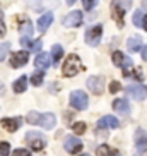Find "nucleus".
Listing matches in <instances>:
<instances>
[{
	"label": "nucleus",
	"mask_w": 147,
	"mask_h": 156,
	"mask_svg": "<svg viewBox=\"0 0 147 156\" xmlns=\"http://www.w3.org/2000/svg\"><path fill=\"white\" fill-rule=\"evenodd\" d=\"M113 110H115V112H120L121 115L130 113V105H128V101L123 100V98H118V100H115V101H113Z\"/></svg>",
	"instance_id": "nucleus-19"
},
{
	"label": "nucleus",
	"mask_w": 147,
	"mask_h": 156,
	"mask_svg": "<svg viewBox=\"0 0 147 156\" xmlns=\"http://www.w3.org/2000/svg\"><path fill=\"white\" fill-rule=\"evenodd\" d=\"M120 89H121V86H120L118 81H113V83L110 84V93H113V94H115V93H118Z\"/></svg>",
	"instance_id": "nucleus-32"
},
{
	"label": "nucleus",
	"mask_w": 147,
	"mask_h": 156,
	"mask_svg": "<svg viewBox=\"0 0 147 156\" xmlns=\"http://www.w3.org/2000/svg\"><path fill=\"white\" fill-rule=\"evenodd\" d=\"M63 147L67 153H79L80 149H82V142H80V139L74 137V136H67V137L63 139Z\"/></svg>",
	"instance_id": "nucleus-8"
},
{
	"label": "nucleus",
	"mask_w": 147,
	"mask_h": 156,
	"mask_svg": "<svg viewBox=\"0 0 147 156\" xmlns=\"http://www.w3.org/2000/svg\"><path fill=\"white\" fill-rule=\"evenodd\" d=\"M62 70H63L65 77H74L75 74H79L80 70H82V62H80V58H79L77 55H74L72 53L70 57H67V60H65Z\"/></svg>",
	"instance_id": "nucleus-1"
},
{
	"label": "nucleus",
	"mask_w": 147,
	"mask_h": 156,
	"mask_svg": "<svg viewBox=\"0 0 147 156\" xmlns=\"http://www.w3.org/2000/svg\"><path fill=\"white\" fill-rule=\"evenodd\" d=\"M103 36V26H92V28H89L87 31H86V43L91 46H96L97 43H99V40H101Z\"/></svg>",
	"instance_id": "nucleus-4"
},
{
	"label": "nucleus",
	"mask_w": 147,
	"mask_h": 156,
	"mask_svg": "<svg viewBox=\"0 0 147 156\" xmlns=\"http://www.w3.org/2000/svg\"><path fill=\"white\" fill-rule=\"evenodd\" d=\"M43 76H45V70H38L36 74L31 76V83L34 84V86H39V84L43 83Z\"/></svg>",
	"instance_id": "nucleus-25"
},
{
	"label": "nucleus",
	"mask_w": 147,
	"mask_h": 156,
	"mask_svg": "<svg viewBox=\"0 0 147 156\" xmlns=\"http://www.w3.org/2000/svg\"><path fill=\"white\" fill-rule=\"evenodd\" d=\"M62 57H63V48L60 45H53V48H51V60H53V65H55V67L60 65Z\"/></svg>",
	"instance_id": "nucleus-20"
},
{
	"label": "nucleus",
	"mask_w": 147,
	"mask_h": 156,
	"mask_svg": "<svg viewBox=\"0 0 147 156\" xmlns=\"http://www.w3.org/2000/svg\"><path fill=\"white\" fill-rule=\"evenodd\" d=\"M87 89L94 94H101L103 93V77H97V76H92L87 79Z\"/></svg>",
	"instance_id": "nucleus-11"
},
{
	"label": "nucleus",
	"mask_w": 147,
	"mask_h": 156,
	"mask_svg": "<svg viewBox=\"0 0 147 156\" xmlns=\"http://www.w3.org/2000/svg\"><path fill=\"white\" fill-rule=\"evenodd\" d=\"M51 62H53V60L50 58V55H46V53H39V55L34 58V65H36V69H39V70H46L50 67Z\"/></svg>",
	"instance_id": "nucleus-17"
},
{
	"label": "nucleus",
	"mask_w": 147,
	"mask_h": 156,
	"mask_svg": "<svg viewBox=\"0 0 147 156\" xmlns=\"http://www.w3.org/2000/svg\"><path fill=\"white\" fill-rule=\"evenodd\" d=\"M22 124V119L21 117H12V119H2V125H4L5 130L9 132H15Z\"/></svg>",
	"instance_id": "nucleus-13"
},
{
	"label": "nucleus",
	"mask_w": 147,
	"mask_h": 156,
	"mask_svg": "<svg viewBox=\"0 0 147 156\" xmlns=\"http://www.w3.org/2000/svg\"><path fill=\"white\" fill-rule=\"evenodd\" d=\"M116 151H113L110 146H106V144H101V146L96 149V154L97 156H115Z\"/></svg>",
	"instance_id": "nucleus-23"
},
{
	"label": "nucleus",
	"mask_w": 147,
	"mask_h": 156,
	"mask_svg": "<svg viewBox=\"0 0 147 156\" xmlns=\"http://www.w3.org/2000/svg\"><path fill=\"white\" fill-rule=\"evenodd\" d=\"M67 2V5H72V4H75V0H65Z\"/></svg>",
	"instance_id": "nucleus-36"
},
{
	"label": "nucleus",
	"mask_w": 147,
	"mask_h": 156,
	"mask_svg": "<svg viewBox=\"0 0 147 156\" xmlns=\"http://www.w3.org/2000/svg\"><path fill=\"white\" fill-rule=\"evenodd\" d=\"M142 9H147V0H144V4H142Z\"/></svg>",
	"instance_id": "nucleus-37"
},
{
	"label": "nucleus",
	"mask_w": 147,
	"mask_h": 156,
	"mask_svg": "<svg viewBox=\"0 0 147 156\" xmlns=\"http://www.w3.org/2000/svg\"><path fill=\"white\" fill-rule=\"evenodd\" d=\"M10 154V144L9 142H0V156H9Z\"/></svg>",
	"instance_id": "nucleus-30"
},
{
	"label": "nucleus",
	"mask_w": 147,
	"mask_h": 156,
	"mask_svg": "<svg viewBox=\"0 0 147 156\" xmlns=\"http://www.w3.org/2000/svg\"><path fill=\"white\" fill-rule=\"evenodd\" d=\"M87 94L84 91H72L70 93V105L75 110H86L87 108Z\"/></svg>",
	"instance_id": "nucleus-3"
},
{
	"label": "nucleus",
	"mask_w": 147,
	"mask_h": 156,
	"mask_svg": "<svg viewBox=\"0 0 147 156\" xmlns=\"http://www.w3.org/2000/svg\"><path fill=\"white\" fill-rule=\"evenodd\" d=\"M12 156H31V153H29L28 149H15V151L12 153Z\"/></svg>",
	"instance_id": "nucleus-33"
},
{
	"label": "nucleus",
	"mask_w": 147,
	"mask_h": 156,
	"mask_svg": "<svg viewBox=\"0 0 147 156\" xmlns=\"http://www.w3.org/2000/svg\"><path fill=\"white\" fill-rule=\"evenodd\" d=\"M118 124H120L118 119L113 117V115H106V117L97 120V127H101V129H116Z\"/></svg>",
	"instance_id": "nucleus-14"
},
{
	"label": "nucleus",
	"mask_w": 147,
	"mask_h": 156,
	"mask_svg": "<svg viewBox=\"0 0 147 156\" xmlns=\"http://www.w3.org/2000/svg\"><path fill=\"white\" fill-rule=\"evenodd\" d=\"M38 125H41L43 129H46V130H51V129L56 125V117L53 113H45V115H41Z\"/></svg>",
	"instance_id": "nucleus-16"
},
{
	"label": "nucleus",
	"mask_w": 147,
	"mask_h": 156,
	"mask_svg": "<svg viewBox=\"0 0 147 156\" xmlns=\"http://www.w3.org/2000/svg\"><path fill=\"white\" fill-rule=\"evenodd\" d=\"M21 45H22L24 48L31 50V51H39L41 46H43V41L41 40H29L28 36H22L21 38Z\"/></svg>",
	"instance_id": "nucleus-15"
},
{
	"label": "nucleus",
	"mask_w": 147,
	"mask_h": 156,
	"mask_svg": "<svg viewBox=\"0 0 147 156\" xmlns=\"http://www.w3.org/2000/svg\"><path fill=\"white\" fill-rule=\"evenodd\" d=\"M72 129H74V132L77 134V136H80V134L86 132V124H84V122H75V124L72 125Z\"/></svg>",
	"instance_id": "nucleus-28"
},
{
	"label": "nucleus",
	"mask_w": 147,
	"mask_h": 156,
	"mask_svg": "<svg viewBox=\"0 0 147 156\" xmlns=\"http://www.w3.org/2000/svg\"><path fill=\"white\" fill-rule=\"evenodd\" d=\"M127 46H128V51H138V50H142V40L138 36H133L128 40V43H127Z\"/></svg>",
	"instance_id": "nucleus-21"
},
{
	"label": "nucleus",
	"mask_w": 147,
	"mask_h": 156,
	"mask_svg": "<svg viewBox=\"0 0 147 156\" xmlns=\"http://www.w3.org/2000/svg\"><path fill=\"white\" fill-rule=\"evenodd\" d=\"M82 12L80 10H74V12H69V14L63 17V26L65 28H77L82 24Z\"/></svg>",
	"instance_id": "nucleus-6"
},
{
	"label": "nucleus",
	"mask_w": 147,
	"mask_h": 156,
	"mask_svg": "<svg viewBox=\"0 0 147 156\" xmlns=\"http://www.w3.org/2000/svg\"><path fill=\"white\" fill-rule=\"evenodd\" d=\"M140 55H142V58L147 62V45L142 46V50H140Z\"/></svg>",
	"instance_id": "nucleus-34"
},
{
	"label": "nucleus",
	"mask_w": 147,
	"mask_h": 156,
	"mask_svg": "<svg viewBox=\"0 0 147 156\" xmlns=\"http://www.w3.org/2000/svg\"><path fill=\"white\" fill-rule=\"evenodd\" d=\"M26 87H28V77H26V76H21V77L14 83V91L15 93H24Z\"/></svg>",
	"instance_id": "nucleus-22"
},
{
	"label": "nucleus",
	"mask_w": 147,
	"mask_h": 156,
	"mask_svg": "<svg viewBox=\"0 0 147 156\" xmlns=\"http://www.w3.org/2000/svg\"><path fill=\"white\" fill-rule=\"evenodd\" d=\"M0 91H2V83H0Z\"/></svg>",
	"instance_id": "nucleus-39"
},
{
	"label": "nucleus",
	"mask_w": 147,
	"mask_h": 156,
	"mask_svg": "<svg viewBox=\"0 0 147 156\" xmlns=\"http://www.w3.org/2000/svg\"><path fill=\"white\" fill-rule=\"evenodd\" d=\"M82 156H86V154H82Z\"/></svg>",
	"instance_id": "nucleus-40"
},
{
	"label": "nucleus",
	"mask_w": 147,
	"mask_h": 156,
	"mask_svg": "<svg viewBox=\"0 0 147 156\" xmlns=\"http://www.w3.org/2000/svg\"><path fill=\"white\" fill-rule=\"evenodd\" d=\"M26 139H28V142L31 144V147L34 151H41L43 147H45V137H43L39 132L29 130V132L26 134Z\"/></svg>",
	"instance_id": "nucleus-5"
},
{
	"label": "nucleus",
	"mask_w": 147,
	"mask_h": 156,
	"mask_svg": "<svg viewBox=\"0 0 147 156\" xmlns=\"http://www.w3.org/2000/svg\"><path fill=\"white\" fill-rule=\"evenodd\" d=\"M96 4H97V0H82V5H84V9H86V10L94 9Z\"/></svg>",
	"instance_id": "nucleus-31"
},
{
	"label": "nucleus",
	"mask_w": 147,
	"mask_h": 156,
	"mask_svg": "<svg viewBox=\"0 0 147 156\" xmlns=\"http://www.w3.org/2000/svg\"><path fill=\"white\" fill-rule=\"evenodd\" d=\"M28 60H29L28 51H17V53H14L10 57V65L12 67H22V65L28 64Z\"/></svg>",
	"instance_id": "nucleus-12"
},
{
	"label": "nucleus",
	"mask_w": 147,
	"mask_h": 156,
	"mask_svg": "<svg viewBox=\"0 0 147 156\" xmlns=\"http://www.w3.org/2000/svg\"><path fill=\"white\" fill-rule=\"evenodd\" d=\"M113 17H116V23L121 28L123 26V14L132 7V0H113Z\"/></svg>",
	"instance_id": "nucleus-2"
},
{
	"label": "nucleus",
	"mask_w": 147,
	"mask_h": 156,
	"mask_svg": "<svg viewBox=\"0 0 147 156\" xmlns=\"http://www.w3.org/2000/svg\"><path fill=\"white\" fill-rule=\"evenodd\" d=\"M19 29H21V33H22L24 36H28V34L32 33V24L29 23V21H24V23L19 26Z\"/></svg>",
	"instance_id": "nucleus-26"
},
{
	"label": "nucleus",
	"mask_w": 147,
	"mask_h": 156,
	"mask_svg": "<svg viewBox=\"0 0 147 156\" xmlns=\"http://www.w3.org/2000/svg\"><path fill=\"white\" fill-rule=\"evenodd\" d=\"M133 24L135 26H144V17H142V10H135V14H133Z\"/></svg>",
	"instance_id": "nucleus-29"
},
{
	"label": "nucleus",
	"mask_w": 147,
	"mask_h": 156,
	"mask_svg": "<svg viewBox=\"0 0 147 156\" xmlns=\"http://www.w3.org/2000/svg\"><path fill=\"white\" fill-rule=\"evenodd\" d=\"M135 147H137L138 153H144L147 149V132L144 129L135 130Z\"/></svg>",
	"instance_id": "nucleus-9"
},
{
	"label": "nucleus",
	"mask_w": 147,
	"mask_h": 156,
	"mask_svg": "<svg viewBox=\"0 0 147 156\" xmlns=\"http://www.w3.org/2000/svg\"><path fill=\"white\" fill-rule=\"evenodd\" d=\"M127 93L137 101H144L147 98V87L142 86V84H130L127 87Z\"/></svg>",
	"instance_id": "nucleus-7"
},
{
	"label": "nucleus",
	"mask_w": 147,
	"mask_h": 156,
	"mask_svg": "<svg viewBox=\"0 0 147 156\" xmlns=\"http://www.w3.org/2000/svg\"><path fill=\"white\" fill-rule=\"evenodd\" d=\"M144 29H147V16L144 17Z\"/></svg>",
	"instance_id": "nucleus-35"
},
{
	"label": "nucleus",
	"mask_w": 147,
	"mask_h": 156,
	"mask_svg": "<svg viewBox=\"0 0 147 156\" xmlns=\"http://www.w3.org/2000/svg\"><path fill=\"white\" fill-rule=\"evenodd\" d=\"M9 51H10V43H7V41L0 43V62L7 57V53H9Z\"/></svg>",
	"instance_id": "nucleus-27"
},
{
	"label": "nucleus",
	"mask_w": 147,
	"mask_h": 156,
	"mask_svg": "<svg viewBox=\"0 0 147 156\" xmlns=\"http://www.w3.org/2000/svg\"><path fill=\"white\" fill-rule=\"evenodd\" d=\"M111 60H113V64H115V65L123 67V69H127V70L132 67V58H130V57H125L121 51H115L113 57H111Z\"/></svg>",
	"instance_id": "nucleus-10"
},
{
	"label": "nucleus",
	"mask_w": 147,
	"mask_h": 156,
	"mask_svg": "<svg viewBox=\"0 0 147 156\" xmlns=\"http://www.w3.org/2000/svg\"><path fill=\"white\" fill-rule=\"evenodd\" d=\"M0 19H2V10H0Z\"/></svg>",
	"instance_id": "nucleus-38"
},
{
	"label": "nucleus",
	"mask_w": 147,
	"mask_h": 156,
	"mask_svg": "<svg viewBox=\"0 0 147 156\" xmlns=\"http://www.w3.org/2000/svg\"><path fill=\"white\" fill-rule=\"evenodd\" d=\"M51 23H53V14L51 12H46V14H43L41 17H39V21H38V31H46V29L51 26Z\"/></svg>",
	"instance_id": "nucleus-18"
},
{
	"label": "nucleus",
	"mask_w": 147,
	"mask_h": 156,
	"mask_svg": "<svg viewBox=\"0 0 147 156\" xmlns=\"http://www.w3.org/2000/svg\"><path fill=\"white\" fill-rule=\"evenodd\" d=\"M39 119H41V115L38 113V112H29L28 117H26V120H28V122H29L31 125H38Z\"/></svg>",
	"instance_id": "nucleus-24"
}]
</instances>
